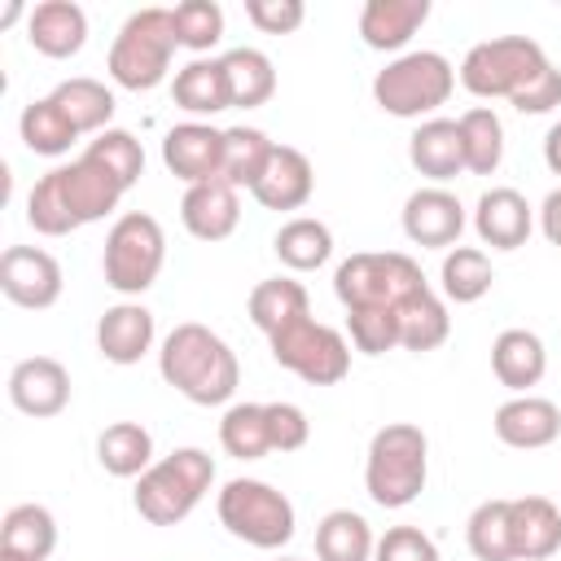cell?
Wrapping results in <instances>:
<instances>
[{
  "instance_id": "cell-26",
  "label": "cell",
  "mask_w": 561,
  "mask_h": 561,
  "mask_svg": "<svg viewBox=\"0 0 561 561\" xmlns=\"http://www.w3.org/2000/svg\"><path fill=\"white\" fill-rule=\"evenodd\" d=\"M171 96H175V105L188 110V114H219V110H232V88H228L224 61H219V57H193L188 66L175 70Z\"/></svg>"
},
{
  "instance_id": "cell-2",
  "label": "cell",
  "mask_w": 561,
  "mask_h": 561,
  "mask_svg": "<svg viewBox=\"0 0 561 561\" xmlns=\"http://www.w3.org/2000/svg\"><path fill=\"white\" fill-rule=\"evenodd\" d=\"M158 373H162V381H167L175 394H184V399L197 403V408L228 403V399L237 394V386H241V364H237L232 346H228L215 329H206V324H197V320L175 324V329L162 337Z\"/></svg>"
},
{
  "instance_id": "cell-1",
  "label": "cell",
  "mask_w": 561,
  "mask_h": 561,
  "mask_svg": "<svg viewBox=\"0 0 561 561\" xmlns=\"http://www.w3.org/2000/svg\"><path fill=\"white\" fill-rule=\"evenodd\" d=\"M123 193L127 188L83 149L75 162L53 167L48 175L35 180V188L26 193V224L44 237H66L83 224L105 219Z\"/></svg>"
},
{
  "instance_id": "cell-18",
  "label": "cell",
  "mask_w": 561,
  "mask_h": 561,
  "mask_svg": "<svg viewBox=\"0 0 561 561\" xmlns=\"http://www.w3.org/2000/svg\"><path fill=\"white\" fill-rule=\"evenodd\" d=\"M180 224L197 241H224V237H232L237 224H241V197H237V188L224 184V180H206V184L184 188V197H180Z\"/></svg>"
},
{
  "instance_id": "cell-30",
  "label": "cell",
  "mask_w": 561,
  "mask_h": 561,
  "mask_svg": "<svg viewBox=\"0 0 561 561\" xmlns=\"http://www.w3.org/2000/svg\"><path fill=\"white\" fill-rule=\"evenodd\" d=\"M0 548L31 557V561H48L57 548V522L44 504H13L0 522Z\"/></svg>"
},
{
  "instance_id": "cell-31",
  "label": "cell",
  "mask_w": 561,
  "mask_h": 561,
  "mask_svg": "<svg viewBox=\"0 0 561 561\" xmlns=\"http://www.w3.org/2000/svg\"><path fill=\"white\" fill-rule=\"evenodd\" d=\"M373 526L355 508H333L316 526V557L320 561H373Z\"/></svg>"
},
{
  "instance_id": "cell-34",
  "label": "cell",
  "mask_w": 561,
  "mask_h": 561,
  "mask_svg": "<svg viewBox=\"0 0 561 561\" xmlns=\"http://www.w3.org/2000/svg\"><path fill=\"white\" fill-rule=\"evenodd\" d=\"M219 61H224V70H228L232 105L259 110V105L272 101V92H276V70H272V57H267L263 48H228Z\"/></svg>"
},
{
  "instance_id": "cell-38",
  "label": "cell",
  "mask_w": 561,
  "mask_h": 561,
  "mask_svg": "<svg viewBox=\"0 0 561 561\" xmlns=\"http://www.w3.org/2000/svg\"><path fill=\"white\" fill-rule=\"evenodd\" d=\"M219 447L237 460H263L272 451L267 403H232L219 421Z\"/></svg>"
},
{
  "instance_id": "cell-10",
  "label": "cell",
  "mask_w": 561,
  "mask_h": 561,
  "mask_svg": "<svg viewBox=\"0 0 561 561\" xmlns=\"http://www.w3.org/2000/svg\"><path fill=\"white\" fill-rule=\"evenodd\" d=\"M543 66H548V57L530 35H500V39H482L465 53L460 83L482 101H491V96L513 101Z\"/></svg>"
},
{
  "instance_id": "cell-37",
  "label": "cell",
  "mask_w": 561,
  "mask_h": 561,
  "mask_svg": "<svg viewBox=\"0 0 561 561\" xmlns=\"http://www.w3.org/2000/svg\"><path fill=\"white\" fill-rule=\"evenodd\" d=\"M456 123H460V140H465V171L491 175L504 162V123H500V114L486 110V105H473Z\"/></svg>"
},
{
  "instance_id": "cell-7",
  "label": "cell",
  "mask_w": 561,
  "mask_h": 561,
  "mask_svg": "<svg viewBox=\"0 0 561 561\" xmlns=\"http://www.w3.org/2000/svg\"><path fill=\"white\" fill-rule=\"evenodd\" d=\"M215 508H219V522H224L228 535H237V539H245L250 548H263V552L285 548L294 539V526H298L289 495L276 491L263 478H232V482H224Z\"/></svg>"
},
{
  "instance_id": "cell-47",
  "label": "cell",
  "mask_w": 561,
  "mask_h": 561,
  "mask_svg": "<svg viewBox=\"0 0 561 561\" xmlns=\"http://www.w3.org/2000/svg\"><path fill=\"white\" fill-rule=\"evenodd\" d=\"M508 105H513L517 114H548V110H557V105H561V70L548 61Z\"/></svg>"
},
{
  "instance_id": "cell-9",
  "label": "cell",
  "mask_w": 561,
  "mask_h": 561,
  "mask_svg": "<svg viewBox=\"0 0 561 561\" xmlns=\"http://www.w3.org/2000/svg\"><path fill=\"white\" fill-rule=\"evenodd\" d=\"M167 263V237L162 224L145 210H127L114 219V228L105 232V254H101V272L105 285L118 294H145L158 272Z\"/></svg>"
},
{
  "instance_id": "cell-51",
  "label": "cell",
  "mask_w": 561,
  "mask_h": 561,
  "mask_svg": "<svg viewBox=\"0 0 561 561\" xmlns=\"http://www.w3.org/2000/svg\"><path fill=\"white\" fill-rule=\"evenodd\" d=\"M0 561H31V557H18V552H4V548H0Z\"/></svg>"
},
{
  "instance_id": "cell-6",
  "label": "cell",
  "mask_w": 561,
  "mask_h": 561,
  "mask_svg": "<svg viewBox=\"0 0 561 561\" xmlns=\"http://www.w3.org/2000/svg\"><path fill=\"white\" fill-rule=\"evenodd\" d=\"M430 289L425 272L416 259L399 254V250H364V254H351L337 263L333 272V294L346 311H359V307H390L399 311L412 294Z\"/></svg>"
},
{
  "instance_id": "cell-39",
  "label": "cell",
  "mask_w": 561,
  "mask_h": 561,
  "mask_svg": "<svg viewBox=\"0 0 561 561\" xmlns=\"http://www.w3.org/2000/svg\"><path fill=\"white\" fill-rule=\"evenodd\" d=\"M495 272H491V259L478 250V245H451L443 254V267H438V285L451 302H478L486 289H491Z\"/></svg>"
},
{
  "instance_id": "cell-44",
  "label": "cell",
  "mask_w": 561,
  "mask_h": 561,
  "mask_svg": "<svg viewBox=\"0 0 561 561\" xmlns=\"http://www.w3.org/2000/svg\"><path fill=\"white\" fill-rule=\"evenodd\" d=\"M373 561H443V557H438V543L421 526H390L377 539Z\"/></svg>"
},
{
  "instance_id": "cell-19",
  "label": "cell",
  "mask_w": 561,
  "mask_h": 561,
  "mask_svg": "<svg viewBox=\"0 0 561 561\" xmlns=\"http://www.w3.org/2000/svg\"><path fill=\"white\" fill-rule=\"evenodd\" d=\"M26 39L35 53L66 61L88 44V13L75 0H44L26 13Z\"/></svg>"
},
{
  "instance_id": "cell-20",
  "label": "cell",
  "mask_w": 561,
  "mask_h": 561,
  "mask_svg": "<svg viewBox=\"0 0 561 561\" xmlns=\"http://www.w3.org/2000/svg\"><path fill=\"white\" fill-rule=\"evenodd\" d=\"M311 188H316L311 158L302 149H294V145H276L263 180L250 193H254V202L263 210H298V206L311 202Z\"/></svg>"
},
{
  "instance_id": "cell-5",
  "label": "cell",
  "mask_w": 561,
  "mask_h": 561,
  "mask_svg": "<svg viewBox=\"0 0 561 561\" xmlns=\"http://www.w3.org/2000/svg\"><path fill=\"white\" fill-rule=\"evenodd\" d=\"M175 48L180 39L171 9H136L110 44V79L127 92H149L167 79Z\"/></svg>"
},
{
  "instance_id": "cell-14",
  "label": "cell",
  "mask_w": 561,
  "mask_h": 561,
  "mask_svg": "<svg viewBox=\"0 0 561 561\" xmlns=\"http://www.w3.org/2000/svg\"><path fill=\"white\" fill-rule=\"evenodd\" d=\"M9 403L18 412L35 416V421L66 412V403H70V373H66V364L53 359V355L18 359L13 373H9Z\"/></svg>"
},
{
  "instance_id": "cell-50",
  "label": "cell",
  "mask_w": 561,
  "mask_h": 561,
  "mask_svg": "<svg viewBox=\"0 0 561 561\" xmlns=\"http://www.w3.org/2000/svg\"><path fill=\"white\" fill-rule=\"evenodd\" d=\"M18 18H22V4H18V0H9V4H4V13H0V26H13Z\"/></svg>"
},
{
  "instance_id": "cell-21",
  "label": "cell",
  "mask_w": 561,
  "mask_h": 561,
  "mask_svg": "<svg viewBox=\"0 0 561 561\" xmlns=\"http://www.w3.org/2000/svg\"><path fill=\"white\" fill-rule=\"evenodd\" d=\"M153 346V311L140 302H114L96 320V351L110 364H140Z\"/></svg>"
},
{
  "instance_id": "cell-42",
  "label": "cell",
  "mask_w": 561,
  "mask_h": 561,
  "mask_svg": "<svg viewBox=\"0 0 561 561\" xmlns=\"http://www.w3.org/2000/svg\"><path fill=\"white\" fill-rule=\"evenodd\" d=\"M171 22H175L180 48H193V53L215 48L224 35V9L215 0H184L171 9Z\"/></svg>"
},
{
  "instance_id": "cell-48",
  "label": "cell",
  "mask_w": 561,
  "mask_h": 561,
  "mask_svg": "<svg viewBox=\"0 0 561 561\" xmlns=\"http://www.w3.org/2000/svg\"><path fill=\"white\" fill-rule=\"evenodd\" d=\"M539 228H543V237H548L552 245H561V188H552V193L543 197V206H539Z\"/></svg>"
},
{
  "instance_id": "cell-27",
  "label": "cell",
  "mask_w": 561,
  "mask_h": 561,
  "mask_svg": "<svg viewBox=\"0 0 561 561\" xmlns=\"http://www.w3.org/2000/svg\"><path fill=\"white\" fill-rule=\"evenodd\" d=\"M96 460L110 478H140L153 465V434L140 421H114L96 434Z\"/></svg>"
},
{
  "instance_id": "cell-41",
  "label": "cell",
  "mask_w": 561,
  "mask_h": 561,
  "mask_svg": "<svg viewBox=\"0 0 561 561\" xmlns=\"http://www.w3.org/2000/svg\"><path fill=\"white\" fill-rule=\"evenodd\" d=\"M88 153H92L123 188H131V184L145 175V149H140V140H136L131 131H123V127H105V131L88 145Z\"/></svg>"
},
{
  "instance_id": "cell-3",
  "label": "cell",
  "mask_w": 561,
  "mask_h": 561,
  "mask_svg": "<svg viewBox=\"0 0 561 561\" xmlns=\"http://www.w3.org/2000/svg\"><path fill=\"white\" fill-rule=\"evenodd\" d=\"M430 473V438L412 421H390L373 434L364 460V491L381 508H408L425 491Z\"/></svg>"
},
{
  "instance_id": "cell-52",
  "label": "cell",
  "mask_w": 561,
  "mask_h": 561,
  "mask_svg": "<svg viewBox=\"0 0 561 561\" xmlns=\"http://www.w3.org/2000/svg\"><path fill=\"white\" fill-rule=\"evenodd\" d=\"M276 561H298V557H276Z\"/></svg>"
},
{
  "instance_id": "cell-36",
  "label": "cell",
  "mask_w": 561,
  "mask_h": 561,
  "mask_svg": "<svg viewBox=\"0 0 561 561\" xmlns=\"http://www.w3.org/2000/svg\"><path fill=\"white\" fill-rule=\"evenodd\" d=\"M447 333H451V316L434 289H421L399 307V346L403 351H416V355L434 351L447 342Z\"/></svg>"
},
{
  "instance_id": "cell-29",
  "label": "cell",
  "mask_w": 561,
  "mask_h": 561,
  "mask_svg": "<svg viewBox=\"0 0 561 561\" xmlns=\"http://www.w3.org/2000/svg\"><path fill=\"white\" fill-rule=\"evenodd\" d=\"M302 316H311V302H307L302 280H294V276H272V280H259V285L250 289V320H254L267 337L280 333L285 324L302 320Z\"/></svg>"
},
{
  "instance_id": "cell-45",
  "label": "cell",
  "mask_w": 561,
  "mask_h": 561,
  "mask_svg": "<svg viewBox=\"0 0 561 561\" xmlns=\"http://www.w3.org/2000/svg\"><path fill=\"white\" fill-rule=\"evenodd\" d=\"M267 430H272V451H298L311 438L307 412L298 403H285V399L267 403Z\"/></svg>"
},
{
  "instance_id": "cell-24",
  "label": "cell",
  "mask_w": 561,
  "mask_h": 561,
  "mask_svg": "<svg viewBox=\"0 0 561 561\" xmlns=\"http://www.w3.org/2000/svg\"><path fill=\"white\" fill-rule=\"evenodd\" d=\"M491 373L513 394H530V386H539L543 373H548V351H543L539 333H530V329H504L491 342Z\"/></svg>"
},
{
  "instance_id": "cell-15",
  "label": "cell",
  "mask_w": 561,
  "mask_h": 561,
  "mask_svg": "<svg viewBox=\"0 0 561 561\" xmlns=\"http://www.w3.org/2000/svg\"><path fill=\"white\" fill-rule=\"evenodd\" d=\"M162 162L188 188L206 184V180H219V171H224V131L210 127V123H180L162 136Z\"/></svg>"
},
{
  "instance_id": "cell-22",
  "label": "cell",
  "mask_w": 561,
  "mask_h": 561,
  "mask_svg": "<svg viewBox=\"0 0 561 561\" xmlns=\"http://www.w3.org/2000/svg\"><path fill=\"white\" fill-rule=\"evenodd\" d=\"M473 228L491 250H517V245H526V237L535 228V215H530V202L517 188H486L478 197Z\"/></svg>"
},
{
  "instance_id": "cell-17",
  "label": "cell",
  "mask_w": 561,
  "mask_h": 561,
  "mask_svg": "<svg viewBox=\"0 0 561 561\" xmlns=\"http://www.w3.org/2000/svg\"><path fill=\"white\" fill-rule=\"evenodd\" d=\"M508 539L513 561H548L552 552H561V508L548 495L508 500Z\"/></svg>"
},
{
  "instance_id": "cell-33",
  "label": "cell",
  "mask_w": 561,
  "mask_h": 561,
  "mask_svg": "<svg viewBox=\"0 0 561 561\" xmlns=\"http://www.w3.org/2000/svg\"><path fill=\"white\" fill-rule=\"evenodd\" d=\"M18 136H22V145H26L31 153H39V158H61V153H70V145L79 140L75 123L61 114V105H57L53 96H39V101H31V105L22 110Z\"/></svg>"
},
{
  "instance_id": "cell-28",
  "label": "cell",
  "mask_w": 561,
  "mask_h": 561,
  "mask_svg": "<svg viewBox=\"0 0 561 561\" xmlns=\"http://www.w3.org/2000/svg\"><path fill=\"white\" fill-rule=\"evenodd\" d=\"M272 149H276V140H267V131H259V127H245V123L228 127L224 131V171H219V180L232 184L237 193L254 188L263 180L267 162H272Z\"/></svg>"
},
{
  "instance_id": "cell-16",
  "label": "cell",
  "mask_w": 561,
  "mask_h": 561,
  "mask_svg": "<svg viewBox=\"0 0 561 561\" xmlns=\"http://www.w3.org/2000/svg\"><path fill=\"white\" fill-rule=\"evenodd\" d=\"M495 438L504 447H517V451H539L548 443H557L561 434V408L543 394H513L508 403L495 408V421H491Z\"/></svg>"
},
{
  "instance_id": "cell-32",
  "label": "cell",
  "mask_w": 561,
  "mask_h": 561,
  "mask_svg": "<svg viewBox=\"0 0 561 561\" xmlns=\"http://www.w3.org/2000/svg\"><path fill=\"white\" fill-rule=\"evenodd\" d=\"M272 250L289 272H316L333 254V232H329V224H320L311 215H298V219L280 224V232L272 237Z\"/></svg>"
},
{
  "instance_id": "cell-49",
  "label": "cell",
  "mask_w": 561,
  "mask_h": 561,
  "mask_svg": "<svg viewBox=\"0 0 561 561\" xmlns=\"http://www.w3.org/2000/svg\"><path fill=\"white\" fill-rule=\"evenodd\" d=\"M543 162H548V171L552 175H561V118L548 127V136H543Z\"/></svg>"
},
{
  "instance_id": "cell-12",
  "label": "cell",
  "mask_w": 561,
  "mask_h": 561,
  "mask_svg": "<svg viewBox=\"0 0 561 561\" xmlns=\"http://www.w3.org/2000/svg\"><path fill=\"white\" fill-rule=\"evenodd\" d=\"M0 289L26 311H44L61 298V263L39 245H9L0 254Z\"/></svg>"
},
{
  "instance_id": "cell-13",
  "label": "cell",
  "mask_w": 561,
  "mask_h": 561,
  "mask_svg": "<svg viewBox=\"0 0 561 561\" xmlns=\"http://www.w3.org/2000/svg\"><path fill=\"white\" fill-rule=\"evenodd\" d=\"M460 232H465V206L443 184L416 188L403 202V237L412 245H421V250H451V245H460Z\"/></svg>"
},
{
  "instance_id": "cell-35",
  "label": "cell",
  "mask_w": 561,
  "mask_h": 561,
  "mask_svg": "<svg viewBox=\"0 0 561 561\" xmlns=\"http://www.w3.org/2000/svg\"><path fill=\"white\" fill-rule=\"evenodd\" d=\"M48 96L61 105V114L75 123L79 136H83V131H96V136H101V131L110 127V118H114V92H110L105 83L88 79V75L57 83Z\"/></svg>"
},
{
  "instance_id": "cell-23",
  "label": "cell",
  "mask_w": 561,
  "mask_h": 561,
  "mask_svg": "<svg viewBox=\"0 0 561 561\" xmlns=\"http://www.w3.org/2000/svg\"><path fill=\"white\" fill-rule=\"evenodd\" d=\"M408 158L412 167L434 180V184H447L465 171V140H460V123L456 118H425L412 140H408Z\"/></svg>"
},
{
  "instance_id": "cell-25",
  "label": "cell",
  "mask_w": 561,
  "mask_h": 561,
  "mask_svg": "<svg viewBox=\"0 0 561 561\" xmlns=\"http://www.w3.org/2000/svg\"><path fill=\"white\" fill-rule=\"evenodd\" d=\"M430 18V0H368L359 9V35L377 53L403 48Z\"/></svg>"
},
{
  "instance_id": "cell-40",
  "label": "cell",
  "mask_w": 561,
  "mask_h": 561,
  "mask_svg": "<svg viewBox=\"0 0 561 561\" xmlns=\"http://www.w3.org/2000/svg\"><path fill=\"white\" fill-rule=\"evenodd\" d=\"M465 543L478 561H513L508 539V500H482L465 522Z\"/></svg>"
},
{
  "instance_id": "cell-11",
  "label": "cell",
  "mask_w": 561,
  "mask_h": 561,
  "mask_svg": "<svg viewBox=\"0 0 561 561\" xmlns=\"http://www.w3.org/2000/svg\"><path fill=\"white\" fill-rule=\"evenodd\" d=\"M267 346H272V359L294 377H302L307 386H337L351 373V342L311 316L272 333Z\"/></svg>"
},
{
  "instance_id": "cell-8",
  "label": "cell",
  "mask_w": 561,
  "mask_h": 561,
  "mask_svg": "<svg viewBox=\"0 0 561 561\" xmlns=\"http://www.w3.org/2000/svg\"><path fill=\"white\" fill-rule=\"evenodd\" d=\"M451 88H456L451 61L443 53L416 48V53L394 57L386 70H377L373 101L394 118H421V114H434L438 105H447Z\"/></svg>"
},
{
  "instance_id": "cell-43",
  "label": "cell",
  "mask_w": 561,
  "mask_h": 561,
  "mask_svg": "<svg viewBox=\"0 0 561 561\" xmlns=\"http://www.w3.org/2000/svg\"><path fill=\"white\" fill-rule=\"evenodd\" d=\"M346 329H351V346L364 355H386L399 346V311H390V307L346 311Z\"/></svg>"
},
{
  "instance_id": "cell-4",
  "label": "cell",
  "mask_w": 561,
  "mask_h": 561,
  "mask_svg": "<svg viewBox=\"0 0 561 561\" xmlns=\"http://www.w3.org/2000/svg\"><path fill=\"white\" fill-rule=\"evenodd\" d=\"M210 482H215V460L202 447H175L136 478L131 504L149 526H175L202 504Z\"/></svg>"
},
{
  "instance_id": "cell-46",
  "label": "cell",
  "mask_w": 561,
  "mask_h": 561,
  "mask_svg": "<svg viewBox=\"0 0 561 561\" xmlns=\"http://www.w3.org/2000/svg\"><path fill=\"white\" fill-rule=\"evenodd\" d=\"M245 18L263 35H289L302 26L307 9H302V0H245Z\"/></svg>"
}]
</instances>
